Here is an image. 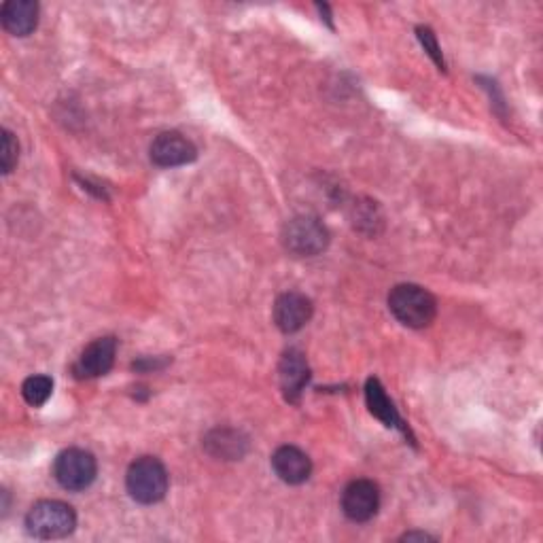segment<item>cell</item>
Returning a JSON list of instances; mask_svg holds the SVG:
<instances>
[{
	"label": "cell",
	"instance_id": "7",
	"mask_svg": "<svg viewBox=\"0 0 543 543\" xmlns=\"http://www.w3.org/2000/svg\"><path fill=\"white\" fill-rule=\"evenodd\" d=\"M198 157V149L179 132H162L151 143V160L162 168H177L191 164Z\"/></svg>",
	"mask_w": 543,
	"mask_h": 543
},
{
	"label": "cell",
	"instance_id": "14",
	"mask_svg": "<svg viewBox=\"0 0 543 543\" xmlns=\"http://www.w3.org/2000/svg\"><path fill=\"white\" fill-rule=\"evenodd\" d=\"M365 401H367V408H370V412L378 420H382L384 425L406 431L404 420H401L397 408L393 406V401L389 399L387 391H384V387H382L378 378L367 380V384H365Z\"/></svg>",
	"mask_w": 543,
	"mask_h": 543
},
{
	"label": "cell",
	"instance_id": "16",
	"mask_svg": "<svg viewBox=\"0 0 543 543\" xmlns=\"http://www.w3.org/2000/svg\"><path fill=\"white\" fill-rule=\"evenodd\" d=\"M0 166H3V174H11L17 157H20V145H17L15 136L9 130H3V145H0Z\"/></svg>",
	"mask_w": 543,
	"mask_h": 543
},
{
	"label": "cell",
	"instance_id": "12",
	"mask_svg": "<svg viewBox=\"0 0 543 543\" xmlns=\"http://www.w3.org/2000/svg\"><path fill=\"white\" fill-rule=\"evenodd\" d=\"M0 22L13 37H28L39 24V5L32 0H9L0 9Z\"/></svg>",
	"mask_w": 543,
	"mask_h": 543
},
{
	"label": "cell",
	"instance_id": "13",
	"mask_svg": "<svg viewBox=\"0 0 543 543\" xmlns=\"http://www.w3.org/2000/svg\"><path fill=\"white\" fill-rule=\"evenodd\" d=\"M204 446L217 459L236 461L244 457V452L249 448V440L234 429H215L208 433Z\"/></svg>",
	"mask_w": 543,
	"mask_h": 543
},
{
	"label": "cell",
	"instance_id": "4",
	"mask_svg": "<svg viewBox=\"0 0 543 543\" xmlns=\"http://www.w3.org/2000/svg\"><path fill=\"white\" fill-rule=\"evenodd\" d=\"M329 234L327 227L310 215L293 217L283 227L285 249L297 257H312L327 249Z\"/></svg>",
	"mask_w": 543,
	"mask_h": 543
},
{
	"label": "cell",
	"instance_id": "8",
	"mask_svg": "<svg viewBox=\"0 0 543 543\" xmlns=\"http://www.w3.org/2000/svg\"><path fill=\"white\" fill-rule=\"evenodd\" d=\"M115 355H117L115 338H111V336L98 338L92 344L85 346V350L73 367V372L81 380L100 378V376L111 372V367L115 363Z\"/></svg>",
	"mask_w": 543,
	"mask_h": 543
},
{
	"label": "cell",
	"instance_id": "17",
	"mask_svg": "<svg viewBox=\"0 0 543 543\" xmlns=\"http://www.w3.org/2000/svg\"><path fill=\"white\" fill-rule=\"evenodd\" d=\"M416 32H418V39H420V43H423L425 51L433 58V62H435L437 66H440L442 70H446L444 58H442V51H440V45H437V39H435L433 30L427 28V26H420Z\"/></svg>",
	"mask_w": 543,
	"mask_h": 543
},
{
	"label": "cell",
	"instance_id": "6",
	"mask_svg": "<svg viewBox=\"0 0 543 543\" xmlns=\"http://www.w3.org/2000/svg\"><path fill=\"white\" fill-rule=\"evenodd\" d=\"M380 488L372 480H355L344 488L342 510L353 522H367L378 514Z\"/></svg>",
	"mask_w": 543,
	"mask_h": 543
},
{
	"label": "cell",
	"instance_id": "10",
	"mask_svg": "<svg viewBox=\"0 0 543 543\" xmlns=\"http://www.w3.org/2000/svg\"><path fill=\"white\" fill-rule=\"evenodd\" d=\"M278 378H280V389H283L287 401L300 399L310 380V367L304 353H300V350H295V348L287 350L278 365Z\"/></svg>",
	"mask_w": 543,
	"mask_h": 543
},
{
	"label": "cell",
	"instance_id": "11",
	"mask_svg": "<svg viewBox=\"0 0 543 543\" xmlns=\"http://www.w3.org/2000/svg\"><path fill=\"white\" fill-rule=\"evenodd\" d=\"M272 467L280 480L293 486L304 484L312 474L310 457L297 446H280L272 457Z\"/></svg>",
	"mask_w": 543,
	"mask_h": 543
},
{
	"label": "cell",
	"instance_id": "3",
	"mask_svg": "<svg viewBox=\"0 0 543 543\" xmlns=\"http://www.w3.org/2000/svg\"><path fill=\"white\" fill-rule=\"evenodd\" d=\"M126 486L134 501L153 505L168 493V471L160 459L140 457L128 469Z\"/></svg>",
	"mask_w": 543,
	"mask_h": 543
},
{
	"label": "cell",
	"instance_id": "1",
	"mask_svg": "<svg viewBox=\"0 0 543 543\" xmlns=\"http://www.w3.org/2000/svg\"><path fill=\"white\" fill-rule=\"evenodd\" d=\"M389 310L393 317L410 329L429 327L437 314L435 297L418 285H397L389 293Z\"/></svg>",
	"mask_w": 543,
	"mask_h": 543
},
{
	"label": "cell",
	"instance_id": "2",
	"mask_svg": "<svg viewBox=\"0 0 543 543\" xmlns=\"http://www.w3.org/2000/svg\"><path fill=\"white\" fill-rule=\"evenodd\" d=\"M77 527V514L64 501L47 499L32 505L26 516V531L37 539H64Z\"/></svg>",
	"mask_w": 543,
	"mask_h": 543
},
{
	"label": "cell",
	"instance_id": "9",
	"mask_svg": "<svg viewBox=\"0 0 543 543\" xmlns=\"http://www.w3.org/2000/svg\"><path fill=\"white\" fill-rule=\"evenodd\" d=\"M312 317V302L306 295L289 291L283 293L274 304V323L285 334H295L300 331Z\"/></svg>",
	"mask_w": 543,
	"mask_h": 543
},
{
	"label": "cell",
	"instance_id": "15",
	"mask_svg": "<svg viewBox=\"0 0 543 543\" xmlns=\"http://www.w3.org/2000/svg\"><path fill=\"white\" fill-rule=\"evenodd\" d=\"M51 391H54V380L49 376H30L22 384V395L26 404L32 408H41L51 397Z\"/></svg>",
	"mask_w": 543,
	"mask_h": 543
},
{
	"label": "cell",
	"instance_id": "5",
	"mask_svg": "<svg viewBox=\"0 0 543 543\" xmlns=\"http://www.w3.org/2000/svg\"><path fill=\"white\" fill-rule=\"evenodd\" d=\"M96 474L98 465L94 454L81 448H68L60 452L54 463V476L58 484L66 490H73V493H79V490L92 486Z\"/></svg>",
	"mask_w": 543,
	"mask_h": 543
},
{
	"label": "cell",
	"instance_id": "18",
	"mask_svg": "<svg viewBox=\"0 0 543 543\" xmlns=\"http://www.w3.org/2000/svg\"><path fill=\"white\" fill-rule=\"evenodd\" d=\"M401 539H404V541H414V539L427 541V539H435V537H431V535H427V533H406Z\"/></svg>",
	"mask_w": 543,
	"mask_h": 543
}]
</instances>
